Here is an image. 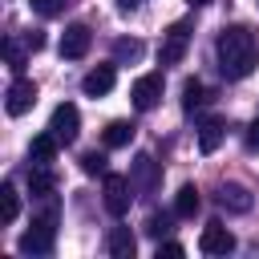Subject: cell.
I'll return each mask as SVG.
<instances>
[{"mask_svg":"<svg viewBox=\"0 0 259 259\" xmlns=\"http://www.w3.org/2000/svg\"><path fill=\"white\" fill-rule=\"evenodd\" d=\"M214 57H219V73L227 81H243L255 65H259V40L251 28L243 24H227L214 40Z\"/></svg>","mask_w":259,"mask_h":259,"instance_id":"6da1fadb","label":"cell"},{"mask_svg":"<svg viewBox=\"0 0 259 259\" xmlns=\"http://www.w3.org/2000/svg\"><path fill=\"white\" fill-rule=\"evenodd\" d=\"M53 239H57V214L49 210L45 219H32V227L20 235V251L24 255H49L53 251Z\"/></svg>","mask_w":259,"mask_h":259,"instance_id":"7a4b0ae2","label":"cell"},{"mask_svg":"<svg viewBox=\"0 0 259 259\" xmlns=\"http://www.w3.org/2000/svg\"><path fill=\"white\" fill-rule=\"evenodd\" d=\"M134 182L125 178V174H105V186H101V202H105V210L113 214V219H121L125 210H130V202H134Z\"/></svg>","mask_w":259,"mask_h":259,"instance_id":"3957f363","label":"cell"},{"mask_svg":"<svg viewBox=\"0 0 259 259\" xmlns=\"http://www.w3.org/2000/svg\"><path fill=\"white\" fill-rule=\"evenodd\" d=\"M49 130H53V138H57L61 146H73L77 134H81V113H77V105H73V101H61V105L53 109V117H49Z\"/></svg>","mask_w":259,"mask_h":259,"instance_id":"277c9868","label":"cell"},{"mask_svg":"<svg viewBox=\"0 0 259 259\" xmlns=\"http://www.w3.org/2000/svg\"><path fill=\"white\" fill-rule=\"evenodd\" d=\"M162 89H166V77H162V73H146V77H138V81H134V89H130L134 109L150 113V109L162 101Z\"/></svg>","mask_w":259,"mask_h":259,"instance_id":"5b68a950","label":"cell"},{"mask_svg":"<svg viewBox=\"0 0 259 259\" xmlns=\"http://www.w3.org/2000/svg\"><path fill=\"white\" fill-rule=\"evenodd\" d=\"M186 45H190V28L178 20V24H170L166 28V36H162V49H158V61L162 65H178L182 57H186Z\"/></svg>","mask_w":259,"mask_h":259,"instance_id":"8992f818","label":"cell"},{"mask_svg":"<svg viewBox=\"0 0 259 259\" xmlns=\"http://www.w3.org/2000/svg\"><path fill=\"white\" fill-rule=\"evenodd\" d=\"M130 182H134V190H138V194H154V190H158V182H162L158 162H154L150 154H138V158H134V166H130Z\"/></svg>","mask_w":259,"mask_h":259,"instance_id":"52a82bcc","label":"cell"},{"mask_svg":"<svg viewBox=\"0 0 259 259\" xmlns=\"http://www.w3.org/2000/svg\"><path fill=\"white\" fill-rule=\"evenodd\" d=\"M214 202H219L223 210H231V214H247V210L255 206V198H251V190H247L243 182H219Z\"/></svg>","mask_w":259,"mask_h":259,"instance_id":"ba28073f","label":"cell"},{"mask_svg":"<svg viewBox=\"0 0 259 259\" xmlns=\"http://www.w3.org/2000/svg\"><path fill=\"white\" fill-rule=\"evenodd\" d=\"M198 251L202 255H231L235 251V235L223 223H206L202 235H198Z\"/></svg>","mask_w":259,"mask_h":259,"instance_id":"9c48e42d","label":"cell"},{"mask_svg":"<svg viewBox=\"0 0 259 259\" xmlns=\"http://www.w3.org/2000/svg\"><path fill=\"white\" fill-rule=\"evenodd\" d=\"M89 45H93L89 24H69V28L61 32V57H65V61H81V57L89 53Z\"/></svg>","mask_w":259,"mask_h":259,"instance_id":"30bf717a","label":"cell"},{"mask_svg":"<svg viewBox=\"0 0 259 259\" xmlns=\"http://www.w3.org/2000/svg\"><path fill=\"white\" fill-rule=\"evenodd\" d=\"M32 101H36V81H28V77H16V81L8 85L4 109H8L12 117H20V113H28V109H32Z\"/></svg>","mask_w":259,"mask_h":259,"instance_id":"8fae6325","label":"cell"},{"mask_svg":"<svg viewBox=\"0 0 259 259\" xmlns=\"http://www.w3.org/2000/svg\"><path fill=\"white\" fill-rule=\"evenodd\" d=\"M113 81H117V61H113V65H97V69H89L85 81H81V89H85V97H105V93L113 89Z\"/></svg>","mask_w":259,"mask_h":259,"instance_id":"7c38bea8","label":"cell"},{"mask_svg":"<svg viewBox=\"0 0 259 259\" xmlns=\"http://www.w3.org/2000/svg\"><path fill=\"white\" fill-rule=\"evenodd\" d=\"M105 251H109L113 259H134V251H138L134 231H130V227H109V231H105Z\"/></svg>","mask_w":259,"mask_h":259,"instance_id":"4fadbf2b","label":"cell"},{"mask_svg":"<svg viewBox=\"0 0 259 259\" xmlns=\"http://www.w3.org/2000/svg\"><path fill=\"white\" fill-rule=\"evenodd\" d=\"M57 150H61V142H57V138H53V130H49V134H36V138H32L28 158H32V166H49V162L57 158Z\"/></svg>","mask_w":259,"mask_h":259,"instance_id":"5bb4252c","label":"cell"},{"mask_svg":"<svg viewBox=\"0 0 259 259\" xmlns=\"http://www.w3.org/2000/svg\"><path fill=\"white\" fill-rule=\"evenodd\" d=\"M28 190H32V198H49L57 190V174L49 166H32L28 170Z\"/></svg>","mask_w":259,"mask_h":259,"instance_id":"9a60e30c","label":"cell"},{"mask_svg":"<svg viewBox=\"0 0 259 259\" xmlns=\"http://www.w3.org/2000/svg\"><path fill=\"white\" fill-rule=\"evenodd\" d=\"M223 134H227V130H223V121H219V117L202 121V125H198V150H202V154H214V150H219V142H223Z\"/></svg>","mask_w":259,"mask_h":259,"instance_id":"2e32d148","label":"cell"},{"mask_svg":"<svg viewBox=\"0 0 259 259\" xmlns=\"http://www.w3.org/2000/svg\"><path fill=\"white\" fill-rule=\"evenodd\" d=\"M134 134H138V125H134V121H109V125H105V146H109V150L130 146V142H134Z\"/></svg>","mask_w":259,"mask_h":259,"instance_id":"e0dca14e","label":"cell"},{"mask_svg":"<svg viewBox=\"0 0 259 259\" xmlns=\"http://www.w3.org/2000/svg\"><path fill=\"white\" fill-rule=\"evenodd\" d=\"M198 202H202V198H198V190H194V186L186 182V186H182V190L174 194V214H178V219H194Z\"/></svg>","mask_w":259,"mask_h":259,"instance_id":"ac0fdd59","label":"cell"},{"mask_svg":"<svg viewBox=\"0 0 259 259\" xmlns=\"http://www.w3.org/2000/svg\"><path fill=\"white\" fill-rule=\"evenodd\" d=\"M16 214H20V194L12 182H4L0 186V223H16Z\"/></svg>","mask_w":259,"mask_h":259,"instance_id":"d6986e66","label":"cell"},{"mask_svg":"<svg viewBox=\"0 0 259 259\" xmlns=\"http://www.w3.org/2000/svg\"><path fill=\"white\" fill-rule=\"evenodd\" d=\"M138 57H142V40H134V36L113 40V61H117V65H130V61H138Z\"/></svg>","mask_w":259,"mask_h":259,"instance_id":"ffe728a7","label":"cell"},{"mask_svg":"<svg viewBox=\"0 0 259 259\" xmlns=\"http://www.w3.org/2000/svg\"><path fill=\"white\" fill-rule=\"evenodd\" d=\"M202 101H206V89H202V81H198V77H190V81L182 85V109H186V113H194Z\"/></svg>","mask_w":259,"mask_h":259,"instance_id":"44dd1931","label":"cell"},{"mask_svg":"<svg viewBox=\"0 0 259 259\" xmlns=\"http://www.w3.org/2000/svg\"><path fill=\"white\" fill-rule=\"evenodd\" d=\"M4 61H8V69L20 77L24 73V49L16 45V40H4Z\"/></svg>","mask_w":259,"mask_h":259,"instance_id":"7402d4cb","label":"cell"},{"mask_svg":"<svg viewBox=\"0 0 259 259\" xmlns=\"http://www.w3.org/2000/svg\"><path fill=\"white\" fill-rule=\"evenodd\" d=\"M81 170H85V174H109V166H105V154H97V150L81 154Z\"/></svg>","mask_w":259,"mask_h":259,"instance_id":"603a6c76","label":"cell"},{"mask_svg":"<svg viewBox=\"0 0 259 259\" xmlns=\"http://www.w3.org/2000/svg\"><path fill=\"white\" fill-rule=\"evenodd\" d=\"M28 4H32V12H36V16H45V20H49V16H61L69 0H28Z\"/></svg>","mask_w":259,"mask_h":259,"instance_id":"cb8c5ba5","label":"cell"},{"mask_svg":"<svg viewBox=\"0 0 259 259\" xmlns=\"http://www.w3.org/2000/svg\"><path fill=\"white\" fill-rule=\"evenodd\" d=\"M166 231H170V214H150V219H146V235L162 239Z\"/></svg>","mask_w":259,"mask_h":259,"instance_id":"d4e9b609","label":"cell"},{"mask_svg":"<svg viewBox=\"0 0 259 259\" xmlns=\"http://www.w3.org/2000/svg\"><path fill=\"white\" fill-rule=\"evenodd\" d=\"M24 49H28V53H40V49H45V32H36V28L24 32Z\"/></svg>","mask_w":259,"mask_h":259,"instance_id":"484cf974","label":"cell"},{"mask_svg":"<svg viewBox=\"0 0 259 259\" xmlns=\"http://www.w3.org/2000/svg\"><path fill=\"white\" fill-rule=\"evenodd\" d=\"M182 255V243H162L158 239V259H178Z\"/></svg>","mask_w":259,"mask_h":259,"instance_id":"4316f807","label":"cell"},{"mask_svg":"<svg viewBox=\"0 0 259 259\" xmlns=\"http://www.w3.org/2000/svg\"><path fill=\"white\" fill-rule=\"evenodd\" d=\"M243 142H247V150H259V117L247 125V134H243Z\"/></svg>","mask_w":259,"mask_h":259,"instance_id":"83f0119b","label":"cell"},{"mask_svg":"<svg viewBox=\"0 0 259 259\" xmlns=\"http://www.w3.org/2000/svg\"><path fill=\"white\" fill-rule=\"evenodd\" d=\"M138 4H142V0H117V8H121V12H134Z\"/></svg>","mask_w":259,"mask_h":259,"instance_id":"f1b7e54d","label":"cell"},{"mask_svg":"<svg viewBox=\"0 0 259 259\" xmlns=\"http://www.w3.org/2000/svg\"><path fill=\"white\" fill-rule=\"evenodd\" d=\"M186 4H190V8H198V4H210V0H186Z\"/></svg>","mask_w":259,"mask_h":259,"instance_id":"f546056e","label":"cell"}]
</instances>
